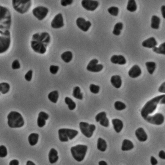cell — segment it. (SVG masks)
I'll use <instances>...</instances> for the list:
<instances>
[{
	"label": "cell",
	"mask_w": 165,
	"mask_h": 165,
	"mask_svg": "<svg viewBox=\"0 0 165 165\" xmlns=\"http://www.w3.org/2000/svg\"><path fill=\"white\" fill-rule=\"evenodd\" d=\"M12 16L9 10L0 6V31H10L12 25Z\"/></svg>",
	"instance_id": "1"
},
{
	"label": "cell",
	"mask_w": 165,
	"mask_h": 165,
	"mask_svg": "<svg viewBox=\"0 0 165 165\" xmlns=\"http://www.w3.org/2000/svg\"><path fill=\"white\" fill-rule=\"evenodd\" d=\"M164 96L165 94L160 95L146 102L141 112V115L144 119L155 111L161 99Z\"/></svg>",
	"instance_id": "2"
},
{
	"label": "cell",
	"mask_w": 165,
	"mask_h": 165,
	"mask_svg": "<svg viewBox=\"0 0 165 165\" xmlns=\"http://www.w3.org/2000/svg\"><path fill=\"white\" fill-rule=\"evenodd\" d=\"M8 124L12 128H20L24 124L23 117L21 114L16 111L10 112L7 116Z\"/></svg>",
	"instance_id": "3"
},
{
	"label": "cell",
	"mask_w": 165,
	"mask_h": 165,
	"mask_svg": "<svg viewBox=\"0 0 165 165\" xmlns=\"http://www.w3.org/2000/svg\"><path fill=\"white\" fill-rule=\"evenodd\" d=\"M13 8L17 12L23 14L27 12L32 4L31 0H12Z\"/></svg>",
	"instance_id": "4"
},
{
	"label": "cell",
	"mask_w": 165,
	"mask_h": 165,
	"mask_svg": "<svg viewBox=\"0 0 165 165\" xmlns=\"http://www.w3.org/2000/svg\"><path fill=\"white\" fill-rule=\"evenodd\" d=\"M87 149L86 145L78 144L72 147L71 152L73 158L78 162H81L85 158Z\"/></svg>",
	"instance_id": "5"
},
{
	"label": "cell",
	"mask_w": 165,
	"mask_h": 165,
	"mask_svg": "<svg viewBox=\"0 0 165 165\" xmlns=\"http://www.w3.org/2000/svg\"><path fill=\"white\" fill-rule=\"evenodd\" d=\"M11 43L10 31H0V53H5L9 48Z\"/></svg>",
	"instance_id": "6"
},
{
	"label": "cell",
	"mask_w": 165,
	"mask_h": 165,
	"mask_svg": "<svg viewBox=\"0 0 165 165\" xmlns=\"http://www.w3.org/2000/svg\"><path fill=\"white\" fill-rule=\"evenodd\" d=\"M58 133L60 141L62 142H65L74 139L78 134V131L74 130L63 128L59 130Z\"/></svg>",
	"instance_id": "7"
},
{
	"label": "cell",
	"mask_w": 165,
	"mask_h": 165,
	"mask_svg": "<svg viewBox=\"0 0 165 165\" xmlns=\"http://www.w3.org/2000/svg\"><path fill=\"white\" fill-rule=\"evenodd\" d=\"M79 128L81 133L88 138H90L92 136L94 132L96 129L95 125L89 124L84 122L80 123Z\"/></svg>",
	"instance_id": "8"
},
{
	"label": "cell",
	"mask_w": 165,
	"mask_h": 165,
	"mask_svg": "<svg viewBox=\"0 0 165 165\" xmlns=\"http://www.w3.org/2000/svg\"><path fill=\"white\" fill-rule=\"evenodd\" d=\"M32 40L41 43L47 47L50 43L51 37L47 32H38L32 35Z\"/></svg>",
	"instance_id": "9"
},
{
	"label": "cell",
	"mask_w": 165,
	"mask_h": 165,
	"mask_svg": "<svg viewBox=\"0 0 165 165\" xmlns=\"http://www.w3.org/2000/svg\"><path fill=\"white\" fill-rule=\"evenodd\" d=\"M48 12V9L42 6L37 7L32 10L33 15L40 21H42L45 19Z\"/></svg>",
	"instance_id": "10"
},
{
	"label": "cell",
	"mask_w": 165,
	"mask_h": 165,
	"mask_svg": "<svg viewBox=\"0 0 165 165\" xmlns=\"http://www.w3.org/2000/svg\"><path fill=\"white\" fill-rule=\"evenodd\" d=\"M144 120L149 123L160 125L164 122V117L162 114L157 113L153 116L149 115Z\"/></svg>",
	"instance_id": "11"
},
{
	"label": "cell",
	"mask_w": 165,
	"mask_h": 165,
	"mask_svg": "<svg viewBox=\"0 0 165 165\" xmlns=\"http://www.w3.org/2000/svg\"><path fill=\"white\" fill-rule=\"evenodd\" d=\"M98 61L96 59L91 60L87 67V70L89 71L98 73L100 72L103 68V66L100 64H98Z\"/></svg>",
	"instance_id": "12"
},
{
	"label": "cell",
	"mask_w": 165,
	"mask_h": 165,
	"mask_svg": "<svg viewBox=\"0 0 165 165\" xmlns=\"http://www.w3.org/2000/svg\"><path fill=\"white\" fill-rule=\"evenodd\" d=\"M31 45L34 52L40 54H44L46 51V47L40 42L31 40Z\"/></svg>",
	"instance_id": "13"
},
{
	"label": "cell",
	"mask_w": 165,
	"mask_h": 165,
	"mask_svg": "<svg viewBox=\"0 0 165 165\" xmlns=\"http://www.w3.org/2000/svg\"><path fill=\"white\" fill-rule=\"evenodd\" d=\"M81 5L83 8L87 11H94L98 7L99 3L98 1L93 0H83Z\"/></svg>",
	"instance_id": "14"
},
{
	"label": "cell",
	"mask_w": 165,
	"mask_h": 165,
	"mask_svg": "<svg viewBox=\"0 0 165 165\" xmlns=\"http://www.w3.org/2000/svg\"><path fill=\"white\" fill-rule=\"evenodd\" d=\"M64 26L63 15L61 13L57 14L51 22V27L54 29H59L63 27Z\"/></svg>",
	"instance_id": "15"
},
{
	"label": "cell",
	"mask_w": 165,
	"mask_h": 165,
	"mask_svg": "<svg viewBox=\"0 0 165 165\" xmlns=\"http://www.w3.org/2000/svg\"><path fill=\"white\" fill-rule=\"evenodd\" d=\"M77 26L83 32H87L89 30L91 25V23L89 21H86L84 18L79 17L76 20Z\"/></svg>",
	"instance_id": "16"
},
{
	"label": "cell",
	"mask_w": 165,
	"mask_h": 165,
	"mask_svg": "<svg viewBox=\"0 0 165 165\" xmlns=\"http://www.w3.org/2000/svg\"><path fill=\"white\" fill-rule=\"evenodd\" d=\"M141 69L139 66L136 65L133 66L128 72V75L130 78H138L142 74Z\"/></svg>",
	"instance_id": "17"
},
{
	"label": "cell",
	"mask_w": 165,
	"mask_h": 165,
	"mask_svg": "<svg viewBox=\"0 0 165 165\" xmlns=\"http://www.w3.org/2000/svg\"><path fill=\"white\" fill-rule=\"evenodd\" d=\"M49 115L48 114L43 111L40 112L38 114L37 120V124L38 126L42 128L45 125L46 120L49 119Z\"/></svg>",
	"instance_id": "18"
},
{
	"label": "cell",
	"mask_w": 165,
	"mask_h": 165,
	"mask_svg": "<svg viewBox=\"0 0 165 165\" xmlns=\"http://www.w3.org/2000/svg\"><path fill=\"white\" fill-rule=\"evenodd\" d=\"M135 134L138 140L140 142H145L147 140V135L142 128H138L135 131Z\"/></svg>",
	"instance_id": "19"
},
{
	"label": "cell",
	"mask_w": 165,
	"mask_h": 165,
	"mask_svg": "<svg viewBox=\"0 0 165 165\" xmlns=\"http://www.w3.org/2000/svg\"><path fill=\"white\" fill-rule=\"evenodd\" d=\"M111 61L114 64H118L120 65H125L126 63V60L122 55H113L111 58Z\"/></svg>",
	"instance_id": "20"
},
{
	"label": "cell",
	"mask_w": 165,
	"mask_h": 165,
	"mask_svg": "<svg viewBox=\"0 0 165 165\" xmlns=\"http://www.w3.org/2000/svg\"><path fill=\"white\" fill-rule=\"evenodd\" d=\"M158 45L155 39L153 37H151L144 40L142 43V46L148 48H153Z\"/></svg>",
	"instance_id": "21"
},
{
	"label": "cell",
	"mask_w": 165,
	"mask_h": 165,
	"mask_svg": "<svg viewBox=\"0 0 165 165\" xmlns=\"http://www.w3.org/2000/svg\"><path fill=\"white\" fill-rule=\"evenodd\" d=\"M111 82L114 87L116 89H119L122 86V81L120 76L115 75L111 77Z\"/></svg>",
	"instance_id": "22"
},
{
	"label": "cell",
	"mask_w": 165,
	"mask_h": 165,
	"mask_svg": "<svg viewBox=\"0 0 165 165\" xmlns=\"http://www.w3.org/2000/svg\"><path fill=\"white\" fill-rule=\"evenodd\" d=\"M114 129L117 133H120L123 127V123L122 120L118 119H113L112 120Z\"/></svg>",
	"instance_id": "23"
},
{
	"label": "cell",
	"mask_w": 165,
	"mask_h": 165,
	"mask_svg": "<svg viewBox=\"0 0 165 165\" xmlns=\"http://www.w3.org/2000/svg\"><path fill=\"white\" fill-rule=\"evenodd\" d=\"M58 152L54 148L51 149L49 153L48 157L50 163L51 164L56 163L59 159Z\"/></svg>",
	"instance_id": "24"
},
{
	"label": "cell",
	"mask_w": 165,
	"mask_h": 165,
	"mask_svg": "<svg viewBox=\"0 0 165 165\" xmlns=\"http://www.w3.org/2000/svg\"><path fill=\"white\" fill-rule=\"evenodd\" d=\"M134 147L133 142L128 139H125L122 143V150L123 151H130Z\"/></svg>",
	"instance_id": "25"
},
{
	"label": "cell",
	"mask_w": 165,
	"mask_h": 165,
	"mask_svg": "<svg viewBox=\"0 0 165 165\" xmlns=\"http://www.w3.org/2000/svg\"><path fill=\"white\" fill-rule=\"evenodd\" d=\"M107 147V142L104 139L101 138L98 139L97 148L99 151L102 152H105Z\"/></svg>",
	"instance_id": "26"
},
{
	"label": "cell",
	"mask_w": 165,
	"mask_h": 165,
	"mask_svg": "<svg viewBox=\"0 0 165 165\" xmlns=\"http://www.w3.org/2000/svg\"><path fill=\"white\" fill-rule=\"evenodd\" d=\"M39 134L36 133H32L29 135L28 141L29 144L32 146L35 145L37 144L39 140Z\"/></svg>",
	"instance_id": "27"
},
{
	"label": "cell",
	"mask_w": 165,
	"mask_h": 165,
	"mask_svg": "<svg viewBox=\"0 0 165 165\" xmlns=\"http://www.w3.org/2000/svg\"><path fill=\"white\" fill-rule=\"evenodd\" d=\"M161 19L160 18L156 15H153L151 19V27L154 29L157 30L160 27Z\"/></svg>",
	"instance_id": "28"
},
{
	"label": "cell",
	"mask_w": 165,
	"mask_h": 165,
	"mask_svg": "<svg viewBox=\"0 0 165 165\" xmlns=\"http://www.w3.org/2000/svg\"><path fill=\"white\" fill-rule=\"evenodd\" d=\"M61 58L66 63H69L72 59L73 55L71 51H66L61 55Z\"/></svg>",
	"instance_id": "29"
},
{
	"label": "cell",
	"mask_w": 165,
	"mask_h": 165,
	"mask_svg": "<svg viewBox=\"0 0 165 165\" xmlns=\"http://www.w3.org/2000/svg\"><path fill=\"white\" fill-rule=\"evenodd\" d=\"M147 69L150 75H153L156 68V64L154 62H147L145 63Z\"/></svg>",
	"instance_id": "30"
},
{
	"label": "cell",
	"mask_w": 165,
	"mask_h": 165,
	"mask_svg": "<svg viewBox=\"0 0 165 165\" xmlns=\"http://www.w3.org/2000/svg\"><path fill=\"white\" fill-rule=\"evenodd\" d=\"M59 93L57 90L51 92L48 95L49 100L54 103H56L59 98Z\"/></svg>",
	"instance_id": "31"
},
{
	"label": "cell",
	"mask_w": 165,
	"mask_h": 165,
	"mask_svg": "<svg viewBox=\"0 0 165 165\" xmlns=\"http://www.w3.org/2000/svg\"><path fill=\"white\" fill-rule=\"evenodd\" d=\"M127 9L131 12H134L137 9V5L135 0L128 1Z\"/></svg>",
	"instance_id": "32"
},
{
	"label": "cell",
	"mask_w": 165,
	"mask_h": 165,
	"mask_svg": "<svg viewBox=\"0 0 165 165\" xmlns=\"http://www.w3.org/2000/svg\"><path fill=\"white\" fill-rule=\"evenodd\" d=\"M72 95L73 97L74 98L80 100H82L83 94L81 92V89L79 87L76 86L74 88Z\"/></svg>",
	"instance_id": "33"
},
{
	"label": "cell",
	"mask_w": 165,
	"mask_h": 165,
	"mask_svg": "<svg viewBox=\"0 0 165 165\" xmlns=\"http://www.w3.org/2000/svg\"><path fill=\"white\" fill-rule=\"evenodd\" d=\"M123 28V24L121 22L117 23L114 26L112 33L114 35L119 36L121 34V31Z\"/></svg>",
	"instance_id": "34"
},
{
	"label": "cell",
	"mask_w": 165,
	"mask_h": 165,
	"mask_svg": "<svg viewBox=\"0 0 165 165\" xmlns=\"http://www.w3.org/2000/svg\"><path fill=\"white\" fill-rule=\"evenodd\" d=\"M153 52L157 54H165V43L161 44L159 47H155L152 49Z\"/></svg>",
	"instance_id": "35"
},
{
	"label": "cell",
	"mask_w": 165,
	"mask_h": 165,
	"mask_svg": "<svg viewBox=\"0 0 165 165\" xmlns=\"http://www.w3.org/2000/svg\"><path fill=\"white\" fill-rule=\"evenodd\" d=\"M65 101L66 104L68 105V109L71 111L74 110L76 108V105L75 103L71 98L68 97H66L65 99Z\"/></svg>",
	"instance_id": "36"
},
{
	"label": "cell",
	"mask_w": 165,
	"mask_h": 165,
	"mask_svg": "<svg viewBox=\"0 0 165 165\" xmlns=\"http://www.w3.org/2000/svg\"><path fill=\"white\" fill-rule=\"evenodd\" d=\"M10 89L9 84L6 82H2L0 84V91L3 94L8 93Z\"/></svg>",
	"instance_id": "37"
},
{
	"label": "cell",
	"mask_w": 165,
	"mask_h": 165,
	"mask_svg": "<svg viewBox=\"0 0 165 165\" xmlns=\"http://www.w3.org/2000/svg\"><path fill=\"white\" fill-rule=\"evenodd\" d=\"M115 109L118 111H122L126 108V105L123 102L120 101H117L114 103Z\"/></svg>",
	"instance_id": "38"
},
{
	"label": "cell",
	"mask_w": 165,
	"mask_h": 165,
	"mask_svg": "<svg viewBox=\"0 0 165 165\" xmlns=\"http://www.w3.org/2000/svg\"><path fill=\"white\" fill-rule=\"evenodd\" d=\"M109 13L113 16H117L119 13V9L118 7L112 6L110 7L108 9Z\"/></svg>",
	"instance_id": "39"
},
{
	"label": "cell",
	"mask_w": 165,
	"mask_h": 165,
	"mask_svg": "<svg viewBox=\"0 0 165 165\" xmlns=\"http://www.w3.org/2000/svg\"><path fill=\"white\" fill-rule=\"evenodd\" d=\"M100 86L91 84L89 86V89L92 93L94 94L98 93L100 91Z\"/></svg>",
	"instance_id": "40"
},
{
	"label": "cell",
	"mask_w": 165,
	"mask_h": 165,
	"mask_svg": "<svg viewBox=\"0 0 165 165\" xmlns=\"http://www.w3.org/2000/svg\"><path fill=\"white\" fill-rule=\"evenodd\" d=\"M8 154V151L6 147L3 145L0 146V157L4 158L6 157Z\"/></svg>",
	"instance_id": "41"
},
{
	"label": "cell",
	"mask_w": 165,
	"mask_h": 165,
	"mask_svg": "<svg viewBox=\"0 0 165 165\" xmlns=\"http://www.w3.org/2000/svg\"><path fill=\"white\" fill-rule=\"evenodd\" d=\"M107 116L106 113L104 111L99 113L95 117V120L97 122H100V121L103 119Z\"/></svg>",
	"instance_id": "42"
},
{
	"label": "cell",
	"mask_w": 165,
	"mask_h": 165,
	"mask_svg": "<svg viewBox=\"0 0 165 165\" xmlns=\"http://www.w3.org/2000/svg\"><path fill=\"white\" fill-rule=\"evenodd\" d=\"M99 122L101 125L105 127H108L109 126V120L107 117L102 119Z\"/></svg>",
	"instance_id": "43"
},
{
	"label": "cell",
	"mask_w": 165,
	"mask_h": 165,
	"mask_svg": "<svg viewBox=\"0 0 165 165\" xmlns=\"http://www.w3.org/2000/svg\"><path fill=\"white\" fill-rule=\"evenodd\" d=\"M59 68L58 66L52 65L50 66L49 70L51 74L55 75L57 74Z\"/></svg>",
	"instance_id": "44"
},
{
	"label": "cell",
	"mask_w": 165,
	"mask_h": 165,
	"mask_svg": "<svg viewBox=\"0 0 165 165\" xmlns=\"http://www.w3.org/2000/svg\"><path fill=\"white\" fill-rule=\"evenodd\" d=\"M33 76V71L32 70H29L24 76V78L28 82L31 81Z\"/></svg>",
	"instance_id": "45"
},
{
	"label": "cell",
	"mask_w": 165,
	"mask_h": 165,
	"mask_svg": "<svg viewBox=\"0 0 165 165\" xmlns=\"http://www.w3.org/2000/svg\"><path fill=\"white\" fill-rule=\"evenodd\" d=\"M12 68L13 70L19 69L21 68V65L18 60H14L12 65Z\"/></svg>",
	"instance_id": "46"
},
{
	"label": "cell",
	"mask_w": 165,
	"mask_h": 165,
	"mask_svg": "<svg viewBox=\"0 0 165 165\" xmlns=\"http://www.w3.org/2000/svg\"><path fill=\"white\" fill-rule=\"evenodd\" d=\"M73 2V0H61V4L62 6L66 7L71 5Z\"/></svg>",
	"instance_id": "47"
},
{
	"label": "cell",
	"mask_w": 165,
	"mask_h": 165,
	"mask_svg": "<svg viewBox=\"0 0 165 165\" xmlns=\"http://www.w3.org/2000/svg\"><path fill=\"white\" fill-rule=\"evenodd\" d=\"M159 92L161 93H165V82H164L161 84L158 89Z\"/></svg>",
	"instance_id": "48"
},
{
	"label": "cell",
	"mask_w": 165,
	"mask_h": 165,
	"mask_svg": "<svg viewBox=\"0 0 165 165\" xmlns=\"http://www.w3.org/2000/svg\"><path fill=\"white\" fill-rule=\"evenodd\" d=\"M150 162L152 165H156L158 163L157 160L155 157L152 156L150 159Z\"/></svg>",
	"instance_id": "49"
},
{
	"label": "cell",
	"mask_w": 165,
	"mask_h": 165,
	"mask_svg": "<svg viewBox=\"0 0 165 165\" xmlns=\"http://www.w3.org/2000/svg\"><path fill=\"white\" fill-rule=\"evenodd\" d=\"M160 158L163 160L165 159V153L163 150H161L160 151L158 155Z\"/></svg>",
	"instance_id": "50"
},
{
	"label": "cell",
	"mask_w": 165,
	"mask_h": 165,
	"mask_svg": "<svg viewBox=\"0 0 165 165\" xmlns=\"http://www.w3.org/2000/svg\"><path fill=\"white\" fill-rule=\"evenodd\" d=\"M19 161L16 159L12 160L10 161L9 164L10 165H19Z\"/></svg>",
	"instance_id": "51"
},
{
	"label": "cell",
	"mask_w": 165,
	"mask_h": 165,
	"mask_svg": "<svg viewBox=\"0 0 165 165\" xmlns=\"http://www.w3.org/2000/svg\"><path fill=\"white\" fill-rule=\"evenodd\" d=\"M161 11L162 12V16L164 19L165 18V6L164 5H163L161 7Z\"/></svg>",
	"instance_id": "52"
},
{
	"label": "cell",
	"mask_w": 165,
	"mask_h": 165,
	"mask_svg": "<svg viewBox=\"0 0 165 165\" xmlns=\"http://www.w3.org/2000/svg\"><path fill=\"white\" fill-rule=\"evenodd\" d=\"M159 104H165V96L161 99L159 102Z\"/></svg>",
	"instance_id": "53"
},
{
	"label": "cell",
	"mask_w": 165,
	"mask_h": 165,
	"mask_svg": "<svg viewBox=\"0 0 165 165\" xmlns=\"http://www.w3.org/2000/svg\"><path fill=\"white\" fill-rule=\"evenodd\" d=\"M98 164L99 165H108V164L107 162H105V161H101L99 162Z\"/></svg>",
	"instance_id": "54"
},
{
	"label": "cell",
	"mask_w": 165,
	"mask_h": 165,
	"mask_svg": "<svg viewBox=\"0 0 165 165\" xmlns=\"http://www.w3.org/2000/svg\"><path fill=\"white\" fill-rule=\"evenodd\" d=\"M27 165H35V164L31 161H28L26 163Z\"/></svg>",
	"instance_id": "55"
}]
</instances>
